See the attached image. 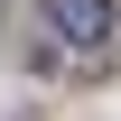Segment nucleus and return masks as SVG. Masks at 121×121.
Returning <instances> with one entry per match:
<instances>
[{"label":"nucleus","mask_w":121,"mask_h":121,"mask_svg":"<svg viewBox=\"0 0 121 121\" xmlns=\"http://www.w3.org/2000/svg\"><path fill=\"white\" fill-rule=\"evenodd\" d=\"M47 28L75 56H112V0H47Z\"/></svg>","instance_id":"1"}]
</instances>
